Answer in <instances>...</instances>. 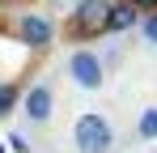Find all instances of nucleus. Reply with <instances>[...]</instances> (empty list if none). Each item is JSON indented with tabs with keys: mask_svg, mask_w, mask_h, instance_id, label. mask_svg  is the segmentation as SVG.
<instances>
[{
	"mask_svg": "<svg viewBox=\"0 0 157 153\" xmlns=\"http://www.w3.org/2000/svg\"><path fill=\"white\" fill-rule=\"evenodd\" d=\"M72 140H77V153H110L115 149V128H110L106 115L85 111L72 124Z\"/></svg>",
	"mask_w": 157,
	"mask_h": 153,
	"instance_id": "nucleus-1",
	"label": "nucleus"
},
{
	"mask_svg": "<svg viewBox=\"0 0 157 153\" xmlns=\"http://www.w3.org/2000/svg\"><path fill=\"white\" fill-rule=\"evenodd\" d=\"M115 0H77L72 17H68V34L72 38H102L106 34V13H110Z\"/></svg>",
	"mask_w": 157,
	"mask_h": 153,
	"instance_id": "nucleus-2",
	"label": "nucleus"
},
{
	"mask_svg": "<svg viewBox=\"0 0 157 153\" xmlns=\"http://www.w3.org/2000/svg\"><path fill=\"white\" fill-rule=\"evenodd\" d=\"M55 34H59V26H55L51 17H43V13H21V17L13 22V38H17L26 51L55 47Z\"/></svg>",
	"mask_w": 157,
	"mask_h": 153,
	"instance_id": "nucleus-3",
	"label": "nucleus"
},
{
	"mask_svg": "<svg viewBox=\"0 0 157 153\" xmlns=\"http://www.w3.org/2000/svg\"><path fill=\"white\" fill-rule=\"evenodd\" d=\"M68 76L77 81L81 89H102L106 81V68H102V55L89 47H77L72 55H68Z\"/></svg>",
	"mask_w": 157,
	"mask_h": 153,
	"instance_id": "nucleus-4",
	"label": "nucleus"
},
{
	"mask_svg": "<svg viewBox=\"0 0 157 153\" xmlns=\"http://www.w3.org/2000/svg\"><path fill=\"white\" fill-rule=\"evenodd\" d=\"M21 111H26L30 124H47L55 111V89L47 85V81H38V85H30L26 94H21Z\"/></svg>",
	"mask_w": 157,
	"mask_h": 153,
	"instance_id": "nucleus-5",
	"label": "nucleus"
},
{
	"mask_svg": "<svg viewBox=\"0 0 157 153\" xmlns=\"http://www.w3.org/2000/svg\"><path fill=\"white\" fill-rule=\"evenodd\" d=\"M140 9L136 4H128V0H115L110 4V13H106V34H128V30H136L140 26Z\"/></svg>",
	"mask_w": 157,
	"mask_h": 153,
	"instance_id": "nucleus-6",
	"label": "nucleus"
},
{
	"mask_svg": "<svg viewBox=\"0 0 157 153\" xmlns=\"http://www.w3.org/2000/svg\"><path fill=\"white\" fill-rule=\"evenodd\" d=\"M136 136H140V140H157V106H144V111H140Z\"/></svg>",
	"mask_w": 157,
	"mask_h": 153,
	"instance_id": "nucleus-7",
	"label": "nucleus"
},
{
	"mask_svg": "<svg viewBox=\"0 0 157 153\" xmlns=\"http://www.w3.org/2000/svg\"><path fill=\"white\" fill-rule=\"evenodd\" d=\"M17 98H21V85L17 81H0V119L17 106Z\"/></svg>",
	"mask_w": 157,
	"mask_h": 153,
	"instance_id": "nucleus-8",
	"label": "nucleus"
},
{
	"mask_svg": "<svg viewBox=\"0 0 157 153\" xmlns=\"http://www.w3.org/2000/svg\"><path fill=\"white\" fill-rule=\"evenodd\" d=\"M140 34H144L149 47H157V13H144V17H140Z\"/></svg>",
	"mask_w": 157,
	"mask_h": 153,
	"instance_id": "nucleus-9",
	"label": "nucleus"
},
{
	"mask_svg": "<svg viewBox=\"0 0 157 153\" xmlns=\"http://www.w3.org/2000/svg\"><path fill=\"white\" fill-rule=\"evenodd\" d=\"M4 149H17V153H30V140L21 136V132H13L9 140H4Z\"/></svg>",
	"mask_w": 157,
	"mask_h": 153,
	"instance_id": "nucleus-10",
	"label": "nucleus"
},
{
	"mask_svg": "<svg viewBox=\"0 0 157 153\" xmlns=\"http://www.w3.org/2000/svg\"><path fill=\"white\" fill-rule=\"evenodd\" d=\"M128 4H136L140 13H157V0H128Z\"/></svg>",
	"mask_w": 157,
	"mask_h": 153,
	"instance_id": "nucleus-11",
	"label": "nucleus"
},
{
	"mask_svg": "<svg viewBox=\"0 0 157 153\" xmlns=\"http://www.w3.org/2000/svg\"><path fill=\"white\" fill-rule=\"evenodd\" d=\"M0 153H4V140H0Z\"/></svg>",
	"mask_w": 157,
	"mask_h": 153,
	"instance_id": "nucleus-12",
	"label": "nucleus"
}]
</instances>
